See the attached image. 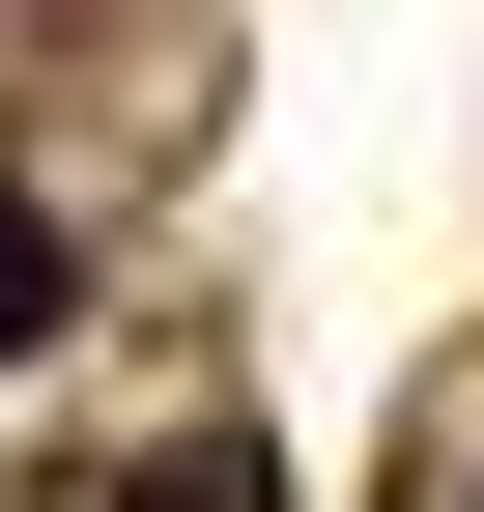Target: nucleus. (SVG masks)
Wrapping results in <instances>:
<instances>
[{"mask_svg": "<svg viewBox=\"0 0 484 512\" xmlns=\"http://www.w3.org/2000/svg\"><path fill=\"white\" fill-rule=\"evenodd\" d=\"M57 313H86V256H57V200H29V171H0V370H29Z\"/></svg>", "mask_w": 484, "mask_h": 512, "instance_id": "obj_1", "label": "nucleus"}]
</instances>
